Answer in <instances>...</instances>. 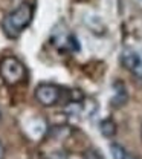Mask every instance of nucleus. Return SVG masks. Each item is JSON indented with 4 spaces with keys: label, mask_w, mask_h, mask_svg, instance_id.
Returning a JSON list of instances; mask_svg holds the SVG:
<instances>
[{
    "label": "nucleus",
    "mask_w": 142,
    "mask_h": 159,
    "mask_svg": "<svg viewBox=\"0 0 142 159\" xmlns=\"http://www.w3.org/2000/svg\"><path fill=\"white\" fill-rule=\"evenodd\" d=\"M34 16V8L31 3H21L14 11L5 16L2 21L3 32L8 39H19L20 34L31 25Z\"/></svg>",
    "instance_id": "obj_1"
},
{
    "label": "nucleus",
    "mask_w": 142,
    "mask_h": 159,
    "mask_svg": "<svg viewBox=\"0 0 142 159\" xmlns=\"http://www.w3.org/2000/svg\"><path fill=\"white\" fill-rule=\"evenodd\" d=\"M0 77L8 86H19L26 80L28 70L17 57L8 55L0 60Z\"/></svg>",
    "instance_id": "obj_2"
},
{
    "label": "nucleus",
    "mask_w": 142,
    "mask_h": 159,
    "mask_svg": "<svg viewBox=\"0 0 142 159\" xmlns=\"http://www.w3.org/2000/svg\"><path fill=\"white\" fill-rule=\"evenodd\" d=\"M35 99L44 107L57 106L61 99V89L52 83H41L35 87Z\"/></svg>",
    "instance_id": "obj_3"
},
{
    "label": "nucleus",
    "mask_w": 142,
    "mask_h": 159,
    "mask_svg": "<svg viewBox=\"0 0 142 159\" xmlns=\"http://www.w3.org/2000/svg\"><path fill=\"white\" fill-rule=\"evenodd\" d=\"M139 57H141V54H138L136 51H133V49H125L121 55L122 66H124L127 70L133 72V69L136 67V64H138V61H139Z\"/></svg>",
    "instance_id": "obj_4"
},
{
    "label": "nucleus",
    "mask_w": 142,
    "mask_h": 159,
    "mask_svg": "<svg viewBox=\"0 0 142 159\" xmlns=\"http://www.w3.org/2000/svg\"><path fill=\"white\" fill-rule=\"evenodd\" d=\"M116 132H118V125H116V122H115L113 119L107 118L101 122L102 136H105V138H113V136L116 135Z\"/></svg>",
    "instance_id": "obj_5"
},
{
    "label": "nucleus",
    "mask_w": 142,
    "mask_h": 159,
    "mask_svg": "<svg viewBox=\"0 0 142 159\" xmlns=\"http://www.w3.org/2000/svg\"><path fill=\"white\" fill-rule=\"evenodd\" d=\"M110 153H112L113 159H127V156H128V153L124 150V147L121 144H116V142L110 145Z\"/></svg>",
    "instance_id": "obj_6"
},
{
    "label": "nucleus",
    "mask_w": 142,
    "mask_h": 159,
    "mask_svg": "<svg viewBox=\"0 0 142 159\" xmlns=\"http://www.w3.org/2000/svg\"><path fill=\"white\" fill-rule=\"evenodd\" d=\"M84 159H104V158H102V155L98 152V150L89 148V150L84 153Z\"/></svg>",
    "instance_id": "obj_7"
},
{
    "label": "nucleus",
    "mask_w": 142,
    "mask_h": 159,
    "mask_svg": "<svg viewBox=\"0 0 142 159\" xmlns=\"http://www.w3.org/2000/svg\"><path fill=\"white\" fill-rule=\"evenodd\" d=\"M136 78H139L142 80V54H141V57H139V61H138V64H136V67L133 69V72H131Z\"/></svg>",
    "instance_id": "obj_8"
},
{
    "label": "nucleus",
    "mask_w": 142,
    "mask_h": 159,
    "mask_svg": "<svg viewBox=\"0 0 142 159\" xmlns=\"http://www.w3.org/2000/svg\"><path fill=\"white\" fill-rule=\"evenodd\" d=\"M29 159H46V158H44V155H41V153H38V152H35V153H32V155L29 156Z\"/></svg>",
    "instance_id": "obj_9"
},
{
    "label": "nucleus",
    "mask_w": 142,
    "mask_h": 159,
    "mask_svg": "<svg viewBox=\"0 0 142 159\" xmlns=\"http://www.w3.org/2000/svg\"><path fill=\"white\" fill-rule=\"evenodd\" d=\"M0 159H5V147L2 142H0Z\"/></svg>",
    "instance_id": "obj_10"
},
{
    "label": "nucleus",
    "mask_w": 142,
    "mask_h": 159,
    "mask_svg": "<svg viewBox=\"0 0 142 159\" xmlns=\"http://www.w3.org/2000/svg\"><path fill=\"white\" fill-rule=\"evenodd\" d=\"M127 159H136V158H133V156H127Z\"/></svg>",
    "instance_id": "obj_11"
},
{
    "label": "nucleus",
    "mask_w": 142,
    "mask_h": 159,
    "mask_svg": "<svg viewBox=\"0 0 142 159\" xmlns=\"http://www.w3.org/2000/svg\"><path fill=\"white\" fill-rule=\"evenodd\" d=\"M0 119H2V112H0Z\"/></svg>",
    "instance_id": "obj_12"
},
{
    "label": "nucleus",
    "mask_w": 142,
    "mask_h": 159,
    "mask_svg": "<svg viewBox=\"0 0 142 159\" xmlns=\"http://www.w3.org/2000/svg\"><path fill=\"white\" fill-rule=\"evenodd\" d=\"M141 136H142V129H141Z\"/></svg>",
    "instance_id": "obj_13"
}]
</instances>
